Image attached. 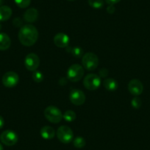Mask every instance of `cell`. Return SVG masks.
<instances>
[{
	"label": "cell",
	"instance_id": "obj_1",
	"mask_svg": "<svg viewBox=\"0 0 150 150\" xmlns=\"http://www.w3.org/2000/svg\"><path fill=\"white\" fill-rule=\"evenodd\" d=\"M38 31L35 26L26 24L22 26L18 32V40L22 45L32 47L38 39Z\"/></svg>",
	"mask_w": 150,
	"mask_h": 150
},
{
	"label": "cell",
	"instance_id": "obj_2",
	"mask_svg": "<svg viewBox=\"0 0 150 150\" xmlns=\"http://www.w3.org/2000/svg\"><path fill=\"white\" fill-rule=\"evenodd\" d=\"M44 116L49 122L53 124L60 123L63 119V113L61 110L53 105L48 106L44 110Z\"/></svg>",
	"mask_w": 150,
	"mask_h": 150
},
{
	"label": "cell",
	"instance_id": "obj_3",
	"mask_svg": "<svg viewBox=\"0 0 150 150\" xmlns=\"http://www.w3.org/2000/svg\"><path fill=\"white\" fill-rule=\"evenodd\" d=\"M82 64L83 68L88 71H93L99 65V58L93 52H87L82 57Z\"/></svg>",
	"mask_w": 150,
	"mask_h": 150
},
{
	"label": "cell",
	"instance_id": "obj_4",
	"mask_svg": "<svg viewBox=\"0 0 150 150\" xmlns=\"http://www.w3.org/2000/svg\"><path fill=\"white\" fill-rule=\"evenodd\" d=\"M84 68L80 64H73L67 71V77L71 82H78L84 75Z\"/></svg>",
	"mask_w": 150,
	"mask_h": 150
},
{
	"label": "cell",
	"instance_id": "obj_5",
	"mask_svg": "<svg viewBox=\"0 0 150 150\" xmlns=\"http://www.w3.org/2000/svg\"><path fill=\"white\" fill-rule=\"evenodd\" d=\"M57 138L59 141L63 144H69L74 139V132L69 127L63 125L60 126L57 130Z\"/></svg>",
	"mask_w": 150,
	"mask_h": 150
},
{
	"label": "cell",
	"instance_id": "obj_6",
	"mask_svg": "<svg viewBox=\"0 0 150 150\" xmlns=\"http://www.w3.org/2000/svg\"><path fill=\"white\" fill-rule=\"evenodd\" d=\"M83 85L88 90H96L101 85V77L96 74H89L85 77Z\"/></svg>",
	"mask_w": 150,
	"mask_h": 150
},
{
	"label": "cell",
	"instance_id": "obj_7",
	"mask_svg": "<svg viewBox=\"0 0 150 150\" xmlns=\"http://www.w3.org/2000/svg\"><path fill=\"white\" fill-rule=\"evenodd\" d=\"M0 141L5 145L12 146L18 141V135L14 131L8 129L2 132L0 135Z\"/></svg>",
	"mask_w": 150,
	"mask_h": 150
},
{
	"label": "cell",
	"instance_id": "obj_8",
	"mask_svg": "<svg viewBox=\"0 0 150 150\" xmlns=\"http://www.w3.org/2000/svg\"><path fill=\"white\" fill-rule=\"evenodd\" d=\"M39 57L35 53H30L27 54L24 60V65L27 70L30 71H35L40 66Z\"/></svg>",
	"mask_w": 150,
	"mask_h": 150
},
{
	"label": "cell",
	"instance_id": "obj_9",
	"mask_svg": "<svg viewBox=\"0 0 150 150\" xmlns=\"http://www.w3.org/2000/svg\"><path fill=\"white\" fill-rule=\"evenodd\" d=\"M2 81V84L6 88H13L18 83L19 77L16 72L8 71L3 75Z\"/></svg>",
	"mask_w": 150,
	"mask_h": 150
},
{
	"label": "cell",
	"instance_id": "obj_10",
	"mask_svg": "<svg viewBox=\"0 0 150 150\" xmlns=\"http://www.w3.org/2000/svg\"><path fill=\"white\" fill-rule=\"evenodd\" d=\"M71 102L77 106L83 105L86 102V95L84 92L79 89H72L69 93Z\"/></svg>",
	"mask_w": 150,
	"mask_h": 150
},
{
	"label": "cell",
	"instance_id": "obj_11",
	"mask_svg": "<svg viewBox=\"0 0 150 150\" xmlns=\"http://www.w3.org/2000/svg\"><path fill=\"white\" fill-rule=\"evenodd\" d=\"M127 88L129 93L136 96L141 95L144 91V86L142 83L138 79L131 80L128 83Z\"/></svg>",
	"mask_w": 150,
	"mask_h": 150
},
{
	"label": "cell",
	"instance_id": "obj_12",
	"mask_svg": "<svg viewBox=\"0 0 150 150\" xmlns=\"http://www.w3.org/2000/svg\"><path fill=\"white\" fill-rule=\"evenodd\" d=\"M54 43L59 48H67L70 43V38L66 33H59L54 35Z\"/></svg>",
	"mask_w": 150,
	"mask_h": 150
},
{
	"label": "cell",
	"instance_id": "obj_13",
	"mask_svg": "<svg viewBox=\"0 0 150 150\" xmlns=\"http://www.w3.org/2000/svg\"><path fill=\"white\" fill-rule=\"evenodd\" d=\"M38 18V11L34 8H29L24 13V19L27 23H33Z\"/></svg>",
	"mask_w": 150,
	"mask_h": 150
},
{
	"label": "cell",
	"instance_id": "obj_14",
	"mask_svg": "<svg viewBox=\"0 0 150 150\" xmlns=\"http://www.w3.org/2000/svg\"><path fill=\"white\" fill-rule=\"evenodd\" d=\"M41 137L45 140H51L55 135V131L52 127L44 126L40 130Z\"/></svg>",
	"mask_w": 150,
	"mask_h": 150
},
{
	"label": "cell",
	"instance_id": "obj_15",
	"mask_svg": "<svg viewBox=\"0 0 150 150\" xmlns=\"http://www.w3.org/2000/svg\"><path fill=\"white\" fill-rule=\"evenodd\" d=\"M11 40L9 36L4 33H0V50L5 51L10 48Z\"/></svg>",
	"mask_w": 150,
	"mask_h": 150
},
{
	"label": "cell",
	"instance_id": "obj_16",
	"mask_svg": "<svg viewBox=\"0 0 150 150\" xmlns=\"http://www.w3.org/2000/svg\"><path fill=\"white\" fill-rule=\"evenodd\" d=\"M12 16V9L6 5L0 7V22L9 19Z\"/></svg>",
	"mask_w": 150,
	"mask_h": 150
},
{
	"label": "cell",
	"instance_id": "obj_17",
	"mask_svg": "<svg viewBox=\"0 0 150 150\" xmlns=\"http://www.w3.org/2000/svg\"><path fill=\"white\" fill-rule=\"evenodd\" d=\"M103 86L108 91H114L118 88V83L115 79L108 78L103 82Z\"/></svg>",
	"mask_w": 150,
	"mask_h": 150
},
{
	"label": "cell",
	"instance_id": "obj_18",
	"mask_svg": "<svg viewBox=\"0 0 150 150\" xmlns=\"http://www.w3.org/2000/svg\"><path fill=\"white\" fill-rule=\"evenodd\" d=\"M67 51H69V52H70L74 57H77V58H80V57H83V50L79 47H69V48L68 47Z\"/></svg>",
	"mask_w": 150,
	"mask_h": 150
},
{
	"label": "cell",
	"instance_id": "obj_19",
	"mask_svg": "<svg viewBox=\"0 0 150 150\" xmlns=\"http://www.w3.org/2000/svg\"><path fill=\"white\" fill-rule=\"evenodd\" d=\"M63 119L67 122H72L76 119V113L71 110H66L63 114Z\"/></svg>",
	"mask_w": 150,
	"mask_h": 150
},
{
	"label": "cell",
	"instance_id": "obj_20",
	"mask_svg": "<svg viewBox=\"0 0 150 150\" xmlns=\"http://www.w3.org/2000/svg\"><path fill=\"white\" fill-rule=\"evenodd\" d=\"M73 144L76 148L77 149H81L86 146V140L84 139V138L81 136H77L73 139Z\"/></svg>",
	"mask_w": 150,
	"mask_h": 150
},
{
	"label": "cell",
	"instance_id": "obj_21",
	"mask_svg": "<svg viewBox=\"0 0 150 150\" xmlns=\"http://www.w3.org/2000/svg\"><path fill=\"white\" fill-rule=\"evenodd\" d=\"M88 4L91 8L100 9L104 6V0H88Z\"/></svg>",
	"mask_w": 150,
	"mask_h": 150
},
{
	"label": "cell",
	"instance_id": "obj_22",
	"mask_svg": "<svg viewBox=\"0 0 150 150\" xmlns=\"http://www.w3.org/2000/svg\"><path fill=\"white\" fill-rule=\"evenodd\" d=\"M33 80L35 83H41L44 80V74L39 71H35L33 74Z\"/></svg>",
	"mask_w": 150,
	"mask_h": 150
},
{
	"label": "cell",
	"instance_id": "obj_23",
	"mask_svg": "<svg viewBox=\"0 0 150 150\" xmlns=\"http://www.w3.org/2000/svg\"><path fill=\"white\" fill-rule=\"evenodd\" d=\"M17 6L20 8H26L30 5L31 0H14Z\"/></svg>",
	"mask_w": 150,
	"mask_h": 150
},
{
	"label": "cell",
	"instance_id": "obj_24",
	"mask_svg": "<svg viewBox=\"0 0 150 150\" xmlns=\"http://www.w3.org/2000/svg\"><path fill=\"white\" fill-rule=\"evenodd\" d=\"M131 105H132V107L135 109H138L141 107V105H142V101L140 98L138 97H135L132 99L131 101Z\"/></svg>",
	"mask_w": 150,
	"mask_h": 150
},
{
	"label": "cell",
	"instance_id": "obj_25",
	"mask_svg": "<svg viewBox=\"0 0 150 150\" xmlns=\"http://www.w3.org/2000/svg\"><path fill=\"white\" fill-rule=\"evenodd\" d=\"M108 75V71L107 69H102L99 71V77H106Z\"/></svg>",
	"mask_w": 150,
	"mask_h": 150
},
{
	"label": "cell",
	"instance_id": "obj_26",
	"mask_svg": "<svg viewBox=\"0 0 150 150\" xmlns=\"http://www.w3.org/2000/svg\"><path fill=\"white\" fill-rule=\"evenodd\" d=\"M121 0H105L107 4H108L109 5H114L116 4L119 3Z\"/></svg>",
	"mask_w": 150,
	"mask_h": 150
},
{
	"label": "cell",
	"instance_id": "obj_27",
	"mask_svg": "<svg viewBox=\"0 0 150 150\" xmlns=\"http://www.w3.org/2000/svg\"><path fill=\"white\" fill-rule=\"evenodd\" d=\"M115 11H116V8H115L114 5H108V7L107 8V11H108V13H109L110 14L113 13L115 12Z\"/></svg>",
	"mask_w": 150,
	"mask_h": 150
},
{
	"label": "cell",
	"instance_id": "obj_28",
	"mask_svg": "<svg viewBox=\"0 0 150 150\" xmlns=\"http://www.w3.org/2000/svg\"><path fill=\"white\" fill-rule=\"evenodd\" d=\"M13 24L15 26H16V27H20V26L22 24V23H21V19H20L19 18H15V19H14Z\"/></svg>",
	"mask_w": 150,
	"mask_h": 150
},
{
	"label": "cell",
	"instance_id": "obj_29",
	"mask_svg": "<svg viewBox=\"0 0 150 150\" xmlns=\"http://www.w3.org/2000/svg\"><path fill=\"white\" fill-rule=\"evenodd\" d=\"M5 125V120L2 116H0V129H2Z\"/></svg>",
	"mask_w": 150,
	"mask_h": 150
},
{
	"label": "cell",
	"instance_id": "obj_30",
	"mask_svg": "<svg viewBox=\"0 0 150 150\" xmlns=\"http://www.w3.org/2000/svg\"><path fill=\"white\" fill-rule=\"evenodd\" d=\"M4 0H0V7L2 6V4H3Z\"/></svg>",
	"mask_w": 150,
	"mask_h": 150
},
{
	"label": "cell",
	"instance_id": "obj_31",
	"mask_svg": "<svg viewBox=\"0 0 150 150\" xmlns=\"http://www.w3.org/2000/svg\"><path fill=\"white\" fill-rule=\"evenodd\" d=\"M0 150H3V146H2L1 144H0Z\"/></svg>",
	"mask_w": 150,
	"mask_h": 150
},
{
	"label": "cell",
	"instance_id": "obj_32",
	"mask_svg": "<svg viewBox=\"0 0 150 150\" xmlns=\"http://www.w3.org/2000/svg\"><path fill=\"white\" fill-rule=\"evenodd\" d=\"M2 29V24H1V23H0V30Z\"/></svg>",
	"mask_w": 150,
	"mask_h": 150
},
{
	"label": "cell",
	"instance_id": "obj_33",
	"mask_svg": "<svg viewBox=\"0 0 150 150\" xmlns=\"http://www.w3.org/2000/svg\"><path fill=\"white\" fill-rule=\"evenodd\" d=\"M68 1H71V2H73V1H75V0H68Z\"/></svg>",
	"mask_w": 150,
	"mask_h": 150
}]
</instances>
